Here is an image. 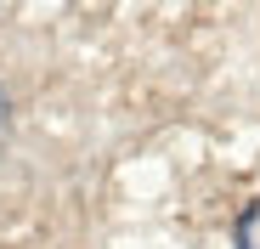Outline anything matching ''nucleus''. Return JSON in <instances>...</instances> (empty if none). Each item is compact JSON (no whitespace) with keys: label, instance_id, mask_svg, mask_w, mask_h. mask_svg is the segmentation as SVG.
I'll use <instances>...</instances> for the list:
<instances>
[{"label":"nucleus","instance_id":"obj_1","mask_svg":"<svg viewBox=\"0 0 260 249\" xmlns=\"http://www.w3.org/2000/svg\"><path fill=\"white\" fill-rule=\"evenodd\" d=\"M238 249H260V204H249L238 221Z\"/></svg>","mask_w":260,"mask_h":249},{"label":"nucleus","instance_id":"obj_2","mask_svg":"<svg viewBox=\"0 0 260 249\" xmlns=\"http://www.w3.org/2000/svg\"><path fill=\"white\" fill-rule=\"evenodd\" d=\"M0 124H6V91H0Z\"/></svg>","mask_w":260,"mask_h":249}]
</instances>
